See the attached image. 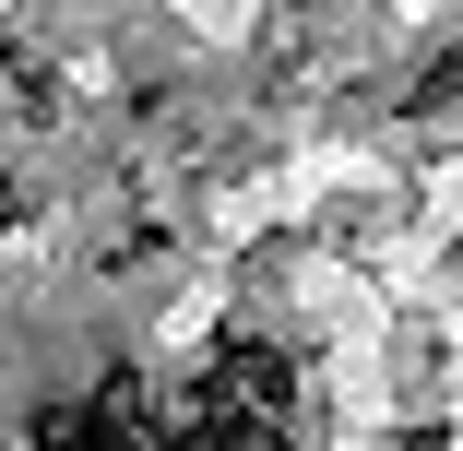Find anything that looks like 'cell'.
Masks as SVG:
<instances>
[{
  "instance_id": "6da1fadb",
  "label": "cell",
  "mask_w": 463,
  "mask_h": 451,
  "mask_svg": "<svg viewBox=\"0 0 463 451\" xmlns=\"http://www.w3.org/2000/svg\"><path fill=\"white\" fill-rule=\"evenodd\" d=\"M451 96H463V48H439V60H428V83H416V108H451Z\"/></svg>"
}]
</instances>
